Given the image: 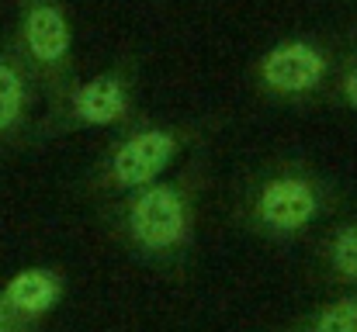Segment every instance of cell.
Returning <instances> with one entry per match:
<instances>
[{"instance_id":"6da1fadb","label":"cell","mask_w":357,"mask_h":332,"mask_svg":"<svg viewBox=\"0 0 357 332\" xmlns=\"http://www.w3.org/2000/svg\"><path fill=\"white\" fill-rule=\"evenodd\" d=\"M128 232L149 253H170L191 235V208L184 194L170 184H149L135 191L128 205Z\"/></svg>"},{"instance_id":"7a4b0ae2","label":"cell","mask_w":357,"mask_h":332,"mask_svg":"<svg viewBox=\"0 0 357 332\" xmlns=\"http://www.w3.org/2000/svg\"><path fill=\"white\" fill-rule=\"evenodd\" d=\"M177 156V135L167 128H142L135 135H128L119 149L112 152L108 163V177L121 191H142L149 184H156L167 166Z\"/></svg>"},{"instance_id":"3957f363","label":"cell","mask_w":357,"mask_h":332,"mask_svg":"<svg viewBox=\"0 0 357 332\" xmlns=\"http://www.w3.org/2000/svg\"><path fill=\"white\" fill-rule=\"evenodd\" d=\"M316 215H319V191L298 173H278L257 194V219L278 235L302 232L305 225H312Z\"/></svg>"},{"instance_id":"277c9868","label":"cell","mask_w":357,"mask_h":332,"mask_svg":"<svg viewBox=\"0 0 357 332\" xmlns=\"http://www.w3.org/2000/svg\"><path fill=\"white\" fill-rule=\"evenodd\" d=\"M326 70L323 49L302 38L281 42L260 59V80L274 94H309L326 80Z\"/></svg>"},{"instance_id":"5b68a950","label":"cell","mask_w":357,"mask_h":332,"mask_svg":"<svg viewBox=\"0 0 357 332\" xmlns=\"http://www.w3.org/2000/svg\"><path fill=\"white\" fill-rule=\"evenodd\" d=\"M21 38H24V49L35 63L42 66H59L66 63L70 56V45H73V31H70V21L63 14V7L56 0H31L24 7V17H21Z\"/></svg>"},{"instance_id":"8992f818","label":"cell","mask_w":357,"mask_h":332,"mask_svg":"<svg viewBox=\"0 0 357 332\" xmlns=\"http://www.w3.org/2000/svg\"><path fill=\"white\" fill-rule=\"evenodd\" d=\"M63 298V280L56 270H45V267H28V270H17L7 284H3V294L0 301L7 305V312L14 319H38V315H49Z\"/></svg>"},{"instance_id":"52a82bcc","label":"cell","mask_w":357,"mask_h":332,"mask_svg":"<svg viewBox=\"0 0 357 332\" xmlns=\"http://www.w3.org/2000/svg\"><path fill=\"white\" fill-rule=\"evenodd\" d=\"M73 114H77V121L94 125V128H105V125L121 121L128 114V90H125V84H121L115 73L91 77L73 94Z\"/></svg>"},{"instance_id":"ba28073f","label":"cell","mask_w":357,"mask_h":332,"mask_svg":"<svg viewBox=\"0 0 357 332\" xmlns=\"http://www.w3.org/2000/svg\"><path fill=\"white\" fill-rule=\"evenodd\" d=\"M24 104H28V87L21 70L0 59V135L17 128V121L24 118Z\"/></svg>"},{"instance_id":"9c48e42d","label":"cell","mask_w":357,"mask_h":332,"mask_svg":"<svg viewBox=\"0 0 357 332\" xmlns=\"http://www.w3.org/2000/svg\"><path fill=\"white\" fill-rule=\"evenodd\" d=\"M330 267L340 280H357V221L344 225L330 242Z\"/></svg>"},{"instance_id":"30bf717a","label":"cell","mask_w":357,"mask_h":332,"mask_svg":"<svg viewBox=\"0 0 357 332\" xmlns=\"http://www.w3.org/2000/svg\"><path fill=\"white\" fill-rule=\"evenodd\" d=\"M305 332H357V298H340L319 308Z\"/></svg>"},{"instance_id":"8fae6325","label":"cell","mask_w":357,"mask_h":332,"mask_svg":"<svg viewBox=\"0 0 357 332\" xmlns=\"http://www.w3.org/2000/svg\"><path fill=\"white\" fill-rule=\"evenodd\" d=\"M344 101L357 111V66L347 73V77H344Z\"/></svg>"},{"instance_id":"7c38bea8","label":"cell","mask_w":357,"mask_h":332,"mask_svg":"<svg viewBox=\"0 0 357 332\" xmlns=\"http://www.w3.org/2000/svg\"><path fill=\"white\" fill-rule=\"evenodd\" d=\"M10 326H14V315H10L7 305L0 301V332H10Z\"/></svg>"}]
</instances>
